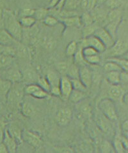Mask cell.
I'll return each mask as SVG.
<instances>
[{
  "instance_id": "cell-21",
  "label": "cell",
  "mask_w": 128,
  "mask_h": 153,
  "mask_svg": "<svg viewBox=\"0 0 128 153\" xmlns=\"http://www.w3.org/2000/svg\"><path fill=\"white\" fill-rule=\"evenodd\" d=\"M12 82L7 79L0 77V97L7 99V96L9 92Z\"/></svg>"
},
{
  "instance_id": "cell-8",
  "label": "cell",
  "mask_w": 128,
  "mask_h": 153,
  "mask_svg": "<svg viewBox=\"0 0 128 153\" xmlns=\"http://www.w3.org/2000/svg\"><path fill=\"white\" fill-rule=\"evenodd\" d=\"M59 87L60 89L62 99L64 100H68L71 91L73 90L71 79L66 75L62 76L60 78Z\"/></svg>"
},
{
  "instance_id": "cell-54",
  "label": "cell",
  "mask_w": 128,
  "mask_h": 153,
  "mask_svg": "<svg viewBox=\"0 0 128 153\" xmlns=\"http://www.w3.org/2000/svg\"><path fill=\"white\" fill-rule=\"evenodd\" d=\"M122 136L127 138L128 134V122L127 120L123 122L122 125Z\"/></svg>"
},
{
  "instance_id": "cell-6",
  "label": "cell",
  "mask_w": 128,
  "mask_h": 153,
  "mask_svg": "<svg viewBox=\"0 0 128 153\" xmlns=\"http://www.w3.org/2000/svg\"><path fill=\"white\" fill-rule=\"evenodd\" d=\"M93 35L99 38L106 48H110L116 41L104 28L99 27L96 30Z\"/></svg>"
},
{
  "instance_id": "cell-49",
  "label": "cell",
  "mask_w": 128,
  "mask_h": 153,
  "mask_svg": "<svg viewBox=\"0 0 128 153\" xmlns=\"http://www.w3.org/2000/svg\"><path fill=\"white\" fill-rule=\"evenodd\" d=\"M84 58L87 63L91 64V65H97V64H99L101 61L100 57L98 56V54L93 55V56H91L84 57Z\"/></svg>"
},
{
  "instance_id": "cell-40",
  "label": "cell",
  "mask_w": 128,
  "mask_h": 153,
  "mask_svg": "<svg viewBox=\"0 0 128 153\" xmlns=\"http://www.w3.org/2000/svg\"><path fill=\"white\" fill-rule=\"evenodd\" d=\"M71 65V64L67 61L59 62L57 65V69L58 72L63 75H65Z\"/></svg>"
},
{
  "instance_id": "cell-5",
  "label": "cell",
  "mask_w": 128,
  "mask_h": 153,
  "mask_svg": "<svg viewBox=\"0 0 128 153\" xmlns=\"http://www.w3.org/2000/svg\"><path fill=\"white\" fill-rule=\"evenodd\" d=\"M22 140L34 148H38L42 143L40 135L33 131H23L22 133Z\"/></svg>"
},
{
  "instance_id": "cell-50",
  "label": "cell",
  "mask_w": 128,
  "mask_h": 153,
  "mask_svg": "<svg viewBox=\"0 0 128 153\" xmlns=\"http://www.w3.org/2000/svg\"><path fill=\"white\" fill-rule=\"evenodd\" d=\"M35 9L33 8H24L21 10L20 12L21 17H25V16H33L35 14Z\"/></svg>"
},
{
  "instance_id": "cell-15",
  "label": "cell",
  "mask_w": 128,
  "mask_h": 153,
  "mask_svg": "<svg viewBox=\"0 0 128 153\" xmlns=\"http://www.w3.org/2000/svg\"><path fill=\"white\" fill-rule=\"evenodd\" d=\"M93 12L91 13L93 16L94 21H97V22L103 23L106 17L108 14V12L104 8L101 7V5L96 6L92 10Z\"/></svg>"
},
{
  "instance_id": "cell-45",
  "label": "cell",
  "mask_w": 128,
  "mask_h": 153,
  "mask_svg": "<svg viewBox=\"0 0 128 153\" xmlns=\"http://www.w3.org/2000/svg\"><path fill=\"white\" fill-rule=\"evenodd\" d=\"M37 84L41 88L43 89L45 91H48L49 93V91L51 89V85L48 82V79L46 77H39L38 79Z\"/></svg>"
},
{
  "instance_id": "cell-32",
  "label": "cell",
  "mask_w": 128,
  "mask_h": 153,
  "mask_svg": "<svg viewBox=\"0 0 128 153\" xmlns=\"http://www.w3.org/2000/svg\"><path fill=\"white\" fill-rule=\"evenodd\" d=\"M81 23H82V26L85 27L88 25H90L95 23V21L93 19V16L91 13L88 12H85L82 14V17H80Z\"/></svg>"
},
{
  "instance_id": "cell-9",
  "label": "cell",
  "mask_w": 128,
  "mask_h": 153,
  "mask_svg": "<svg viewBox=\"0 0 128 153\" xmlns=\"http://www.w3.org/2000/svg\"><path fill=\"white\" fill-rule=\"evenodd\" d=\"M85 46H90L91 47L96 49L98 52H103L106 50V48L104 44L94 35L88 36L84 38L83 42V47Z\"/></svg>"
},
{
  "instance_id": "cell-2",
  "label": "cell",
  "mask_w": 128,
  "mask_h": 153,
  "mask_svg": "<svg viewBox=\"0 0 128 153\" xmlns=\"http://www.w3.org/2000/svg\"><path fill=\"white\" fill-rule=\"evenodd\" d=\"M99 109L101 113L108 118L111 121H115L118 119L117 109L114 101L110 99H104L101 100L99 105Z\"/></svg>"
},
{
  "instance_id": "cell-29",
  "label": "cell",
  "mask_w": 128,
  "mask_h": 153,
  "mask_svg": "<svg viewBox=\"0 0 128 153\" xmlns=\"http://www.w3.org/2000/svg\"><path fill=\"white\" fill-rule=\"evenodd\" d=\"M79 68L78 66L76 65V64H71L65 75L70 79H79Z\"/></svg>"
},
{
  "instance_id": "cell-17",
  "label": "cell",
  "mask_w": 128,
  "mask_h": 153,
  "mask_svg": "<svg viewBox=\"0 0 128 153\" xmlns=\"http://www.w3.org/2000/svg\"><path fill=\"white\" fill-rule=\"evenodd\" d=\"M64 25L68 27H82L80 17L78 16H73L67 18H63L60 19Z\"/></svg>"
},
{
  "instance_id": "cell-38",
  "label": "cell",
  "mask_w": 128,
  "mask_h": 153,
  "mask_svg": "<svg viewBox=\"0 0 128 153\" xmlns=\"http://www.w3.org/2000/svg\"><path fill=\"white\" fill-rule=\"evenodd\" d=\"M103 68L106 72L112 71H123L121 68L117 64L111 61H107V62H106L104 64Z\"/></svg>"
},
{
  "instance_id": "cell-10",
  "label": "cell",
  "mask_w": 128,
  "mask_h": 153,
  "mask_svg": "<svg viewBox=\"0 0 128 153\" xmlns=\"http://www.w3.org/2000/svg\"><path fill=\"white\" fill-rule=\"evenodd\" d=\"M125 90L120 84L112 85L108 91L109 99L113 101H121L125 95Z\"/></svg>"
},
{
  "instance_id": "cell-26",
  "label": "cell",
  "mask_w": 128,
  "mask_h": 153,
  "mask_svg": "<svg viewBox=\"0 0 128 153\" xmlns=\"http://www.w3.org/2000/svg\"><path fill=\"white\" fill-rule=\"evenodd\" d=\"M46 79H48L49 82L51 87L59 86L60 81V76L57 72L54 71H49L46 75Z\"/></svg>"
},
{
  "instance_id": "cell-22",
  "label": "cell",
  "mask_w": 128,
  "mask_h": 153,
  "mask_svg": "<svg viewBox=\"0 0 128 153\" xmlns=\"http://www.w3.org/2000/svg\"><path fill=\"white\" fill-rule=\"evenodd\" d=\"M121 71H112L106 72V78L112 85L121 84Z\"/></svg>"
},
{
  "instance_id": "cell-36",
  "label": "cell",
  "mask_w": 128,
  "mask_h": 153,
  "mask_svg": "<svg viewBox=\"0 0 128 153\" xmlns=\"http://www.w3.org/2000/svg\"><path fill=\"white\" fill-rule=\"evenodd\" d=\"M81 0H65L63 9L67 10H75L80 5Z\"/></svg>"
},
{
  "instance_id": "cell-25",
  "label": "cell",
  "mask_w": 128,
  "mask_h": 153,
  "mask_svg": "<svg viewBox=\"0 0 128 153\" xmlns=\"http://www.w3.org/2000/svg\"><path fill=\"white\" fill-rule=\"evenodd\" d=\"M21 112L26 117H32L34 113H35V109L32 104L31 103L28 102H24L21 104Z\"/></svg>"
},
{
  "instance_id": "cell-30",
  "label": "cell",
  "mask_w": 128,
  "mask_h": 153,
  "mask_svg": "<svg viewBox=\"0 0 128 153\" xmlns=\"http://www.w3.org/2000/svg\"><path fill=\"white\" fill-rule=\"evenodd\" d=\"M82 48H79L77 50L76 52L74 55V64H76V65L78 66H85V65L87 64V62L85 61V58L83 55L82 53Z\"/></svg>"
},
{
  "instance_id": "cell-13",
  "label": "cell",
  "mask_w": 128,
  "mask_h": 153,
  "mask_svg": "<svg viewBox=\"0 0 128 153\" xmlns=\"http://www.w3.org/2000/svg\"><path fill=\"white\" fill-rule=\"evenodd\" d=\"M8 133L14 138L18 143H20L23 142L22 133L21 127L15 123H11L7 127Z\"/></svg>"
},
{
  "instance_id": "cell-11",
  "label": "cell",
  "mask_w": 128,
  "mask_h": 153,
  "mask_svg": "<svg viewBox=\"0 0 128 153\" xmlns=\"http://www.w3.org/2000/svg\"><path fill=\"white\" fill-rule=\"evenodd\" d=\"M111 56L112 57H120L127 52V42L121 39L116 40L114 45L110 48Z\"/></svg>"
},
{
  "instance_id": "cell-34",
  "label": "cell",
  "mask_w": 128,
  "mask_h": 153,
  "mask_svg": "<svg viewBox=\"0 0 128 153\" xmlns=\"http://www.w3.org/2000/svg\"><path fill=\"white\" fill-rule=\"evenodd\" d=\"M99 28L97 26V25L95 23L90 25H88V26L83 27V36L84 38H86L88 36H90L93 35V33H95L96 30Z\"/></svg>"
},
{
  "instance_id": "cell-55",
  "label": "cell",
  "mask_w": 128,
  "mask_h": 153,
  "mask_svg": "<svg viewBox=\"0 0 128 153\" xmlns=\"http://www.w3.org/2000/svg\"><path fill=\"white\" fill-rule=\"evenodd\" d=\"M0 153H8L7 147L3 142L0 143Z\"/></svg>"
},
{
  "instance_id": "cell-12",
  "label": "cell",
  "mask_w": 128,
  "mask_h": 153,
  "mask_svg": "<svg viewBox=\"0 0 128 153\" xmlns=\"http://www.w3.org/2000/svg\"><path fill=\"white\" fill-rule=\"evenodd\" d=\"M93 74L92 71L87 66H83L79 68V79L87 89L92 85Z\"/></svg>"
},
{
  "instance_id": "cell-33",
  "label": "cell",
  "mask_w": 128,
  "mask_h": 153,
  "mask_svg": "<svg viewBox=\"0 0 128 153\" xmlns=\"http://www.w3.org/2000/svg\"><path fill=\"white\" fill-rule=\"evenodd\" d=\"M40 43L43 46L44 48L48 50H52L54 48L55 46V41L49 36H44L42 39H41Z\"/></svg>"
},
{
  "instance_id": "cell-18",
  "label": "cell",
  "mask_w": 128,
  "mask_h": 153,
  "mask_svg": "<svg viewBox=\"0 0 128 153\" xmlns=\"http://www.w3.org/2000/svg\"><path fill=\"white\" fill-rule=\"evenodd\" d=\"M14 61V56L1 52L0 53V70L7 68L12 65Z\"/></svg>"
},
{
  "instance_id": "cell-31",
  "label": "cell",
  "mask_w": 128,
  "mask_h": 153,
  "mask_svg": "<svg viewBox=\"0 0 128 153\" xmlns=\"http://www.w3.org/2000/svg\"><path fill=\"white\" fill-rule=\"evenodd\" d=\"M107 61H111L115 62L121 68L123 71H127L128 62L127 59L120 58V57H112V58L108 59Z\"/></svg>"
},
{
  "instance_id": "cell-51",
  "label": "cell",
  "mask_w": 128,
  "mask_h": 153,
  "mask_svg": "<svg viewBox=\"0 0 128 153\" xmlns=\"http://www.w3.org/2000/svg\"><path fill=\"white\" fill-rule=\"evenodd\" d=\"M7 124L3 119H0V143L3 142V139L4 137V133H5V131Z\"/></svg>"
},
{
  "instance_id": "cell-43",
  "label": "cell",
  "mask_w": 128,
  "mask_h": 153,
  "mask_svg": "<svg viewBox=\"0 0 128 153\" xmlns=\"http://www.w3.org/2000/svg\"><path fill=\"white\" fill-rule=\"evenodd\" d=\"M79 102L81 104L78 103L79 104L78 109L81 113L83 114H87V115H88L91 113V108L88 103L85 102H83V100Z\"/></svg>"
},
{
  "instance_id": "cell-23",
  "label": "cell",
  "mask_w": 128,
  "mask_h": 153,
  "mask_svg": "<svg viewBox=\"0 0 128 153\" xmlns=\"http://www.w3.org/2000/svg\"><path fill=\"white\" fill-rule=\"evenodd\" d=\"M85 97H86L85 92L76 90H72L68 99L72 103L78 104L79 102L83 100V99H85Z\"/></svg>"
},
{
  "instance_id": "cell-3",
  "label": "cell",
  "mask_w": 128,
  "mask_h": 153,
  "mask_svg": "<svg viewBox=\"0 0 128 153\" xmlns=\"http://www.w3.org/2000/svg\"><path fill=\"white\" fill-rule=\"evenodd\" d=\"M24 86L21 82L12 83L10 90L7 96V100L10 103H19L24 95Z\"/></svg>"
},
{
  "instance_id": "cell-28",
  "label": "cell",
  "mask_w": 128,
  "mask_h": 153,
  "mask_svg": "<svg viewBox=\"0 0 128 153\" xmlns=\"http://www.w3.org/2000/svg\"><path fill=\"white\" fill-rule=\"evenodd\" d=\"M19 21L23 28H29L35 25L37 19L34 16H25L21 17Z\"/></svg>"
},
{
  "instance_id": "cell-53",
  "label": "cell",
  "mask_w": 128,
  "mask_h": 153,
  "mask_svg": "<svg viewBox=\"0 0 128 153\" xmlns=\"http://www.w3.org/2000/svg\"><path fill=\"white\" fill-rule=\"evenodd\" d=\"M49 93L55 97H61L60 89L59 86L51 87Z\"/></svg>"
},
{
  "instance_id": "cell-35",
  "label": "cell",
  "mask_w": 128,
  "mask_h": 153,
  "mask_svg": "<svg viewBox=\"0 0 128 153\" xmlns=\"http://www.w3.org/2000/svg\"><path fill=\"white\" fill-rule=\"evenodd\" d=\"M113 147L115 149V152H118V153H123L125 152V150L127 151V149L126 147L124 146V144L122 142L121 139V137L118 136V137H116L114 140L113 142Z\"/></svg>"
},
{
  "instance_id": "cell-16",
  "label": "cell",
  "mask_w": 128,
  "mask_h": 153,
  "mask_svg": "<svg viewBox=\"0 0 128 153\" xmlns=\"http://www.w3.org/2000/svg\"><path fill=\"white\" fill-rule=\"evenodd\" d=\"M121 19H122V17L115 19L112 21H110V22H109L108 23L105 25V27H104L106 30H107L110 34L112 36V37L115 40H116L117 30L118 28L119 25H120L121 23Z\"/></svg>"
},
{
  "instance_id": "cell-1",
  "label": "cell",
  "mask_w": 128,
  "mask_h": 153,
  "mask_svg": "<svg viewBox=\"0 0 128 153\" xmlns=\"http://www.w3.org/2000/svg\"><path fill=\"white\" fill-rule=\"evenodd\" d=\"M3 22L6 30L14 38L20 41L23 39V27L14 14L10 10H5L3 14Z\"/></svg>"
},
{
  "instance_id": "cell-7",
  "label": "cell",
  "mask_w": 128,
  "mask_h": 153,
  "mask_svg": "<svg viewBox=\"0 0 128 153\" xmlns=\"http://www.w3.org/2000/svg\"><path fill=\"white\" fill-rule=\"evenodd\" d=\"M72 117V112L69 108L60 109L56 115V122L60 126H65L71 122Z\"/></svg>"
},
{
  "instance_id": "cell-4",
  "label": "cell",
  "mask_w": 128,
  "mask_h": 153,
  "mask_svg": "<svg viewBox=\"0 0 128 153\" xmlns=\"http://www.w3.org/2000/svg\"><path fill=\"white\" fill-rule=\"evenodd\" d=\"M5 70L3 79L9 80L12 83L21 82L22 80L23 74L17 66L12 64L11 66Z\"/></svg>"
},
{
  "instance_id": "cell-44",
  "label": "cell",
  "mask_w": 128,
  "mask_h": 153,
  "mask_svg": "<svg viewBox=\"0 0 128 153\" xmlns=\"http://www.w3.org/2000/svg\"><path fill=\"white\" fill-rule=\"evenodd\" d=\"M44 23L48 27H54L58 23V19L53 16L48 15L46 18L43 19Z\"/></svg>"
},
{
  "instance_id": "cell-24",
  "label": "cell",
  "mask_w": 128,
  "mask_h": 153,
  "mask_svg": "<svg viewBox=\"0 0 128 153\" xmlns=\"http://www.w3.org/2000/svg\"><path fill=\"white\" fill-rule=\"evenodd\" d=\"M39 78L37 74L32 70H26L24 74H23L22 80L27 82L28 84L37 82L38 79Z\"/></svg>"
},
{
  "instance_id": "cell-46",
  "label": "cell",
  "mask_w": 128,
  "mask_h": 153,
  "mask_svg": "<svg viewBox=\"0 0 128 153\" xmlns=\"http://www.w3.org/2000/svg\"><path fill=\"white\" fill-rule=\"evenodd\" d=\"M104 4L106 7L111 10L116 9L122 5V0H106Z\"/></svg>"
},
{
  "instance_id": "cell-27",
  "label": "cell",
  "mask_w": 128,
  "mask_h": 153,
  "mask_svg": "<svg viewBox=\"0 0 128 153\" xmlns=\"http://www.w3.org/2000/svg\"><path fill=\"white\" fill-rule=\"evenodd\" d=\"M122 12L121 10L118 8H116V9H113L111 10L110 12H108V14L106 17V19H104V22L102 23H104V25L108 23L110 21H112L115 19H116L118 18H121V16Z\"/></svg>"
},
{
  "instance_id": "cell-41",
  "label": "cell",
  "mask_w": 128,
  "mask_h": 153,
  "mask_svg": "<svg viewBox=\"0 0 128 153\" xmlns=\"http://www.w3.org/2000/svg\"><path fill=\"white\" fill-rule=\"evenodd\" d=\"M72 83V86L73 90H78L81 91L86 92L87 88L85 86V85L79 79H71Z\"/></svg>"
},
{
  "instance_id": "cell-42",
  "label": "cell",
  "mask_w": 128,
  "mask_h": 153,
  "mask_svg": "<svg viewBox=\"0 0 128 153\" xmlns=\"http://www.w3.org/2000/svg\"><path fill=\"white\" fill-rule=\"evenodd\" d=\"M48 14L49 11L48 9L44 8H40L35 10L33 16L37 20H43Z\"/></svg>"
},
{
  "instance_id": "cell-56",
  "label": "cell",
  "mask_w": 128,
  "mask_h": 153,
  "mask_svg": "<svg viewBox=\"0 0 128 153\" xmlns=\"http://www.w3.org/2000/svg\"><path fill=\"white\" fill-rule=\"evenodd\" d=\"M59 0H51L50 1L49 4V6L50 8H54L55 6H56L57 4L58 3Z\"/></svg>"
},
{
  "instance_id": "cell-52",
  "label": "cell",
  "mask_w": 128,
  "mask_h": 153,
  "mask_svg": "<svg viewBox=\"0 0 128 153\" xmlns=\"http://www.w3.org/2000/svg\"><path fill=\"white\" fill-rule=\"evenodd\" d=\"M54 151L57 152H65V153H70L74 152L73 149L69 147H58L54 148Z\"/></svg>"
},
{
  "instance_id": "cell-48",
  "label": "cell",
  "mask_w": 128,
  "mask_h": 153,
  "mask_svg": "<svg viewBox=\"0 0 128 153\" xmlns=\"http://www.w3.org/2000/svg\"><path fill=\"white\" fill-rule=\"evenodd\" d=\"M48 95H49V93L48 91H46L44 90H43L42 88H40L34 92L31 96L36 98V99H46V98L48 97Z\"/></svg>"
},
{
  "instance_id": "cell-37",
  "label": "cell",
  "mask_w": 128,
  "mask_h": 153,
  "mask_svg": "<svg viewBox=\"0 0 128 153\" xmlns=\"http://www.w3.org/2000/svg\"><path fill=\"white\" fill-rule=\"evenodd\" d=\"M78 48V45L76 41H71L67 46L65 50V53L68 57H72L76 52Z\"/></svg>"
},
{
  "instance_id": "cell-19",
  "label": "cell",
  "mask_w": 128,
  "mask_h": 153,
  "mask_svg": "<svg viewBox=\"0 0 128 153\" xmlns=\"http://www.w3.org/2000/svg\"><path fill=\"white\" fill-rule=\"evenodd\" d=\"M14 42H16V40L5 29L0 30V45L3 46H8Z\"/></svg>"
},
{
  "instance_id": "cell-57",
  "label": "cell",
  "mask_w": 128,
  "mask_h": 153,
  "mask_svg": "<svg viewBox=\"0 0 128 153\" xmlns=\"http://www.w3.org/2000/svg\"><path fill=\"white\" fill-rule=\"evenodd\" d=\"M2 52V48H0V53H1Z\"/></svg>"
},
{
  "instance_id": "cell-58",
  "label": "cell",
  "mask_w": 128,
  "mask_h": 153,
  "mask_svg": "<svg viewBox=\"0 0 128 153\" xmlns=\"http://www.w3.org/2000/svg\"><path fill=\"white\" fill-rule=\"evenodd\" d=\"M3 47V46H1V45H0V48H1Z\"/></svg>"
},
{
  "instance_id": "cell-47",
  "label": "cell",
  "mask_w": 128,
  "mask_h": 153,
  "mask_svg": "<svg viewBox=\"0 0 128 153\" xmlns=\"http://www.w3.org/2000/svg\"><path fill=\"white\" fill-rule=\"evenodd\" d=\"M82 53L84 57H88L93 56V55H96L99 53L97 51L93 48L91 47L90 46H85L82 47Z\"/></svg>"
},
{
  "instance_id": "cell-39",
  "label": "cell",
  "mask_w": 128,
  "mask_h": 153,
  "mask_svg": "<svg viewBox=\"0 0 128 153\" xmlns=\"http://www.w3.org/2000/svg\"><path fill=\"white\" fill-rule=\"evenodd\" d=\"M100 150L102 152H115L113 146L106 140H102L101 142Z\"/></svg>"
},
{
  "instance_id": "cell-20",
  "label": "cell",
  "mask_w": 128,
  "mask_h": 153,
  "mask_svg": "<svg viewBox=\"0 0 128 153\" xmlns=\"http://www.w3.org/2000/svg\"><path fill=\"white\" fill-rule=\"evenodd\" d=\"M97 124L99 126L100 129L104 133H110L112 130V126L110 124V120L106 118L104 115L99 116L96 119Z\"/></svg>"
},
{
  "instance_id": "cell-14",
  "label": "cell",
  "mask_w": 128,
  "mask_h": 153,
  "mask_svg": "<svg viewBox=\"0 0 128 153\" xmlns=\"http://www.w3.org/2000/svg\"><path fill=\"white\" fill-rule=\"evenodd\" d=\"M3 142L7 147L8 153H15L17 151L18 143L8 133L7 128L5 129V133L3 139Z\"/></svg>"
}]
</instances>
